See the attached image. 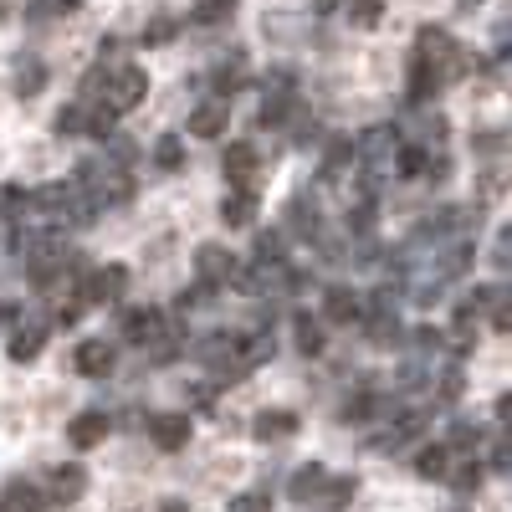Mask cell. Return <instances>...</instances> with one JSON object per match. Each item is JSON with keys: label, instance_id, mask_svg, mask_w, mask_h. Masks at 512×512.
Returning a JSON list of instances; mask_svg holds the SVG:
<instances>
[{"label": "cell", "instance_id": "6da1fadb", "mask_svg": "<svg viewBox=\"0 0 512 512\" xmlns=\"http://www.w3.org/2000/svg\"><path fill=\"white\" fill-rule=\"evenodd\" d=\"M144 98H149L144 67H128V62L108 67V88H103V108H108V113H134Z\"/></svg>", "mask_w": 512, "mask_h": 512}, {"label": "cell", "instance_id": "7a4b0ae2", "mask_svg": "<svg viewBox=\"0 0 512 512\" xmlns=\"http://www.w3.org/2000/svg\"><path fill=\"white\" fill-rule=\"evenodd\" d=\"M400 128L395 123H374V128H364V134L354 139V159L364 164V169H390L395 164V154H400Z\"/></svg>", "mask_w": 512, "mask_h": 512}, {"label": "cell", "instance_id": "3957f363", "mask_svg": "<svg viewBox=\"0 0 512 512\" xmlns=\"http://www.w3.org/2000/svg\"><path fill=\"white\" fill-rule=\"evenodd\" d=\"M123 292H128V267H118V262L82 277V303H118Z\"/></svg>", "mask_w": 512, "mask_h": 512}, {"label": "cell", "instance_id": "277c9868", "mask_svg": "<svg viewBox=\"0 0 512 512\" xmlns=\"http://www.w3.org/2000/svg\"><path fill=\"white\" fill-rule=\"evenodd\" d=\"M113 364H118V354H113L108 338H82L77 354H72V369H77L82 379H108Z\"/></svg>", "mask_w": 512, "mask_h": 512}, {"label": "cell", "instance_id": "5b68a950", "mask_svg": "<svg viewBox=\"0 0 512 512\" xmlns=\"http://www.w3.org/2000/svg\"><path fill=\"white\" fill-rule=\"evenodd\" d=\"M108 431H113V415H108V410H82V415H72V420H67V441H72L77 451L103 446V441H108Z\"/></svg>", "mask_w": 512, "mask_h": 512}, {"label": "cell", "instance_id": "8992f818", "mask_svg": "<svg viewBox=\"0 0 512 512\" xmlns=\"http://www.w3.org/2000/svg\"><path fill=\"white\" fill-rule=\"evenodd\" d=\"M231 272H236V256H231L226 246L205 241V246L195 251V277H200V282H210V287H226V282H231Z\"/></svg>", "mask_w": 512, "mask_h": 512}, {"label": "cell", "instance_id": "52a82bcc", "mask_svg": "<svg viewBox=\"0 0 512 512\" xmlns=\"http://www.w3.org/2000/svg\"><path fill=\"white\" fill-rule=\"evenodd\" d=\"M323 318H328V323H359V318H364V292H354V287H344V282L323 287Z\"/></svg>", "mask_w": 512, "mask_h": 512}, {"label": "cell", "instance_id": "ba28073f", "mask_svg": "<svg viewBox=\"0 0 512 512\" xmlns=\"http://www.w3.org/2000/svg\"><path fill=\"white\" fill-rule=\"evenodd\" d=\"M226 123H231V103L226 98H210V103L190 108V134L195 139H221Z\"/></svg>", "mask_w": 512, "mask_h": 512}, {"label": "cell", "instance_id": "9c48e42d", "mask_svg": "<svg viewBox=\"0 0 512 512\" xmlns=\"http://www.w3.org/2000/svg\"><path fill=\"white\" fill-rule=\"evenodd\" d=\"M221 169H226V185H246L251 190V180H256V144H246V139L226 144Z\"/></svg>", "mask_w": 512, "mask_h": 512}, {"label": "cell", "instance_id": "30bf717a", "mask_svg": "<svg viewBox=\"0 0 512 512\" xmlns=\"http://www.w3.org/2000/svg\"><path fill=\"white\" fill-rule=\"evenodd\" d=\"M149 441L159 451H185L190 446V415H154L149 420Z\"/></svg>", "mask_w": 512, "mask_h": 512}, {"label": "cell", "instance_id": "8fae6325", "mask_svg": "<svg viewBox=\"0 0 512 512\" xmlns=\"http://www.w3.org/2000/svg\"><path fill=\"white\" fill-rule=\"evenodd\" d=\"M82 492H88V472H82L77 461L52 466V477H47V497H52V502H77Z\"/></svg>", "mask_w": 512, "mask_h": 512}, {"label": "cell", "instance_id": "7c38bea8", "mask_svg": "<svg viewBox=\"0 0 512 512\" xmlns=\"http://www.w3.org/2000/svg\"><path fill=\"white\" fill-rule=\"evenodd\" d=\"M6 349H11L16 364H31L41 349H47V323H16V328L6 333Z\"/></svg>", "mask_w": 512, "mask_h": 512}, {"label": "cell", "instance_id": "4fadbf2b", "mask_svg": "<svg viewBox=\"0 0 512 512\" xmlns=\"http://www.w3.org/2000/svg\"><path fill=\"white\" fill-rule=\"evenodd\" d=\"M123 338L128 344H154V338H164V313L159 308H128L123 313Z\"/></svg>", "mask_w": 512, "mask_h": 512}, {"label": "cell", "instance_id": "5bb4252c", "mask_svg": "<svg viewBox=\"0 0 512 512\" xmlns=\"http://www.w3.org/2000/svg\"><path fill=\"white\" fill-rule=\"evenodd\" d=\"M451 461H456V451H451L446 441H431V446H420V451H415V477H425V482H446Z\"/></svg>", "mask_w": 512, "mask_h": 512}, {"label": "cell", "instance_id": "9a60e30c", "mask_svg": "<svg viewBox=\"0 0 512 512\" xmlns=\"http://www.w3.org/2000/svg\"><path fill=\"white\" fill-rule=\"evenodd\" d=\"M323 482H328V466H323V461H303V466L287 477V497H292V502H313V497L323 492Z\"/></svg>", "mask_w": 512, "mask_h": 512}, {"label": "cell", "instance_id": "2e32d148", "mask_svg": "<svg viewBox=\"0 0 512 512\" xmlns=\"http://www.w3.org/2000/svg\"><path fill=\"white\" fill-rule=\"evenodd\" d=\"M0 507H11V512H47L52 497H47V487L16 477V482H6V502H0Z\"/></svg>", "mask_w": 512, "mask_h": 512}, {"label": "cell", "instance_id": "e0dca14e", "mask_svg": "<svg viewBox=\"0 0 512 512\" xmlns=\"http://www.w3.org/2000/svg\"><path fill=\"white\" fill-rule=\"evenodd\" d=\"M297 425H303V420H297L292 410H262L251 420V436L256 441H287V436H297Z\"/></svg>", "mask_w": 512, "mask_h": 512}, {"label": "cell", "instance_id": "ac0fdd59", "mask_svg": "<svg viewBox=\"0 0 512 512\" xmlns=\"http://www.w3.org/2000/svg\"><path fill=\"white\" fill-rule=\"evenodd\" d=\"M221 221H226L231 231L251 226V221H256V190H246V185H231V195L221 200Z\"/></svg>", "mask_w": 512, "mask_h": 512}, {"label": "cell", "instance_id": "d6986e66", "mask_svg": "<svg viewBox=\"0 0 512 512\" xmlns=\"http://www.w3.org/2000/svg\"><path fill=\"white\" fill-rule=\"evenodd\" d=\"M241 88H246V57L236 52L231 62H221L216 72H210V93H216V98H226V103H231V98H236Z\"/></svg>", "mask_w": 512, "mask_h": 512}, {"label": "cell", "instance_id": "ffe728a7", "mask_svg": "<svg viewBox=\"0 0 512 512\" xmlns=\"http://www.w3.org/2000/svg\"><path fill=\"white\" fill-rule=\"evenodd\" d=\"M446 88V77L436 67H425L420 57H410V103H431Z\"/></svg>", "mask_w": 512, "mask_h": 512}, {"label": "cell", "instance_id": "44dd1931", "mask_svg": "<svg viewBox=\"0 0 512 512\" xmlns=\"http://www.w3.org/2000/svg\"><path fill=\"white\" fill-rule=\"evenodd\" d=\"M446 477H451V487H456L461 497H472V492H482V477H487V472H482L477 456H456Z\"/></svg>", "mask_w": 512, "mask_h": 512}, {"label": "cell", "instance_id": "7402d4cb", "mask_svg": "<svg viewBox=\"0 0 512 512\" xmlns=\"http://www.w3.org/2000/svg\"><path fill=\"white\" fill-rule=\"evenodd\" d=\"M287 231H292V236H303V241H313V236L323 231L318 205L308 210V200H287Z\"/></svg>", "mask_w": 512, "mask_h": 512}, {"label": "cell", "instance_id": "603a6c76", "mask_svg": "<svg viewBox=\"0 0 512 512\" xmlns=\"http://www.w3.org/2000/svg\"><path fill=\"white\" fill-rule=\"evenodd\" d=\"M154 169H164V175L185 169V139L180 134H159L154 139Z\"/></svg>", "mask_w": 512, "mask_h": 512}, {"label": "cell", "instance_id": "cb8c5ba5", "mask_svg": "<svg viewBox=\"0 0 512 512\" xmlns=\"http://www.w3.org/2000/svg\"><path fill=\"white\" fill-rule=\"evenodd\" d=\"M369 344H379V349H395V344H405V328H400V318H395V313H369Z\"/></svg>", "mask_w": 512, "mask_h": 512}, {"label": "cell", "instance_id": "d4e9b609", "mask_svg": "<svg viewBox=\"0 0 512 512\" xmlns=\"http://www.w3.org/2000/svg\"><path fill=\"white\" fill-rule=\"evenodd\" d=\"M292 333H297V349H303V354H323V344H328L323 318H308V313L292 318Z\"/></svg>", "mask_w": 512, "mask_h": 512}, {"label": "cell", "instance_id": "484cf974", "mask_svg": "<svg viewBox=\"0 0 512 512\" xmlns=\"http://www.w3.org/2000/svg\"><path fill=\"white\" fill-rule=\"evenodd\" d=\"M318 497H323V512H344V507L359 497V482H354V477H328Z\"/></svg>", "mask_w": 512, "mask_h": 512}, {"label": "cell", "instance_id": "4316f807", "mask_svg": "<svg viewBox=\"0 0 512 512\" xmlns=\"http://www.w3.org/2000/svg\"><path fill=\"white\" fill-rule=\"evenodd\" d=\"M446 446L461 456H477V446H482V425L477 420H451V431H446Z\"/></svg>", "mask_w": 512, "mask_h": 512}, {"label": "cell", "instance_id": "83f0119b", "mask_svg": "<svg viewBox=\"0 0 512 512\" xmlns=\"http://www.w3.org/2000/svg\"><path fill=\"white\" fill-rule=\"evenodd\" d=\"M41 82H47V67H41V57H16V93H41Z\"/></svg>", "mask_w": 512, "mask_h": 512}, {"label": "cell", "instance_id": "f1b7e54d", "mask_svg": "<svg viewBox=\"0 0 512 512\" xmlns=\"http://www.w3.org/2000/svg\"><path fill=\"white\" fill-rule=\"evenodd\" d=\"M349 164H354V139H333L328 154H323V180L349 175Z\"/></svg>", "mask_w": 512, "mask_h": 512}, {"label": "cell", "instance_id": "f546056e", "mask_svg": "<svg viewBox=\"0 0 512 512\" xmlns=\"http://www.w3.org/2000/svg\"><path fill=\"white\" fill-rule=\"evenodd\" d=\"M52 128H57L62 139H77V134H88V108H82V103H67V108H57Z\"/></svg>", "mask_w": 512, "mask_h": 512}, {"label": "cell", "instance_id": "4dcf8cb0", "mask_svg": "<svg viewBox=\"0 0 512 512\" xmlns=\"http://www.w3.org/2000/svg\"><path fill=\"white\" fill-rule=\"evenodd\" d=\"M231 16H236V0H200V6L190 11L195 26H221V21H231Z\"/></svg>", "mask_w": 512, "mask_h": 512}, {"label": "cell", "instance_id": "1f68e13d", "mask_svg": "<svg viewBox=\"0 0 512 512\" xmlns=\"http://www.w3.org/2000/svg\"><path fill=\"white\" fill-rule=\"evenodd\" d=\"M425 159H431V149H405V144H400V154H395V175L420 180V175H425Z\"/></svg>", "mask_w": 512, "mask_h": 512}, {"label": "cell", "instance_id": "d6a6232c", "mask_svg": "<svg viewBox=\"0 0 512 512\" xmlns=\"http://www.w3.org/2000/svg\"><path fill=\"white\" fill-rule=\"evenodd\" d=\"M262 88H267V98H297V77L287 67H277V72L262 77Z\"/></svg>", "mask_w": 512, "mask_h": 512}, {"label": "cell", "instance_id": "836d02e7", "mask_svg": "<svg viewBox=\"0 0 512 512\" xmlns=\"http://www.w3.org/2000/svg\"><path fill=\"white\" fill-rule=\"evenodd\" d=\"M226 512H272V497L267 492H236V497H226Z\"/></svg>", "mask_w": 512, "mask_h": 512}, {"label": "cell", "instance_id": "e575fe53", "mask_svg": "<svg viewBox=\"0 0 512 512\" xmlns=\"http://www.w3.org/2000/svg\"><path fill=\"white\" fill-rule=\"evenodd\" d=\"M374 205L364 200V205H349V236H374Z\"/></svg>", "mask_w": 512, "mask_h": 512}, {"label": "cell", "instance_id": "d590c367", "mask_svg": "<svg viewBox=\"0 0 512 512\" xmlns=\"http://www.w3.org/2000/svg\"><path fill=\"white\" fill-rule=\"evenodd\" d=\"M256 256H262V262H282V231H262V236H256Z\"/></svg>", "mask_w": 512, "mask_h": 512}, {"label": "cell", "instance_id": "8d00e7d4", "mask_svg": "<svg viewBox=\"0 0 512 512\" xmlns=\"http://www.w3.org/2000/svg\"><path fill=\"white\" fill-rule=\"evenodd\" d=\"M26 210V190L21 185H0V216H21Z\"/></svg>", "mask_w": 512, "mask_h": 512}, {"label": "cell", "instance_id": "74e56055", "mask_svg": "<svg viewBox=\"0 0 512 512\" xmlns=\"http://www.w3.org/2000/svg\"><path fill=\"white\" fill-rule=\"evenodd\" d=\"M507 149V134L492 128V134H472V154H502Z\"/></svg>", "mask_w": 512, "mask_h": 512}, {"label": "cell", "instance_id": "f35d334b", "mask_svg": "<svg viewBox=\"0 0 512 512\" xmlns=\"http://www.w3.org/2000/svg\"><path fill=\"white\" fill-rule=\"evenodd\" d=\"M169 36H175V21H149L139 41H144V47H164V41H169Z\"/></svg>", "mask_w": 512, "mask_h": 512}, {"label": "cell", "instance_id": "ab89813d", "mask_svg": "<svg viewBox=\"0 0 512 512\" xmlns=\"http://www.w3.org/2000/svg\"><path fill=\"white\" fill-rule=\"evenodd\" d=\"M349 21H354V26H374V21H379V0H354Z\"/></svg>", "mask_w": 512, "mask_h": 512}, {"label": "cell", "instance_id": "60d3db41", "mask_svg": "<svg viewBox=\"0 0 512 512\" xmlns=\"http://www.w3.org/2000/svg\"><path fill=\"white\" fill-rule=\"evenodd\" d=\"M82 308H88V303H82V297H72V303H57V313H52V323H57V328H72V323L82 318Z\"/></svg>", "mask_w": 512, "mask_h": 512}, {"label": "cell", "instance_id": "b9f144b4", "mask_svg": "<svg viewBox=\"0 0 512 512\" xmlns=\"http://www.w3.org/2000/svg\"><path fill=\"white\" fill-rule=\"evenodd\" d=\"M21 323V303H0V333H11Z\"/></svg>", "mask_w": 512, "mask_h": 512}, {"label": "cell", "instance_id": "7bdbcfd3", "mask_svg": "<svg viewBox=\"0 0 512 512\" xmlns=\"http://www.w3.org/2000/svg\"><path fill=\"white\" fill-rule=\"evenodd\" d=\"M210 400H216V384H190V405H210Z\"/></svg>", "mask_w": 512, "mask_h": 512}, {"label": "cell", "instance_id": "ee69618b", "mask_svg": "<svg viewBox=\"0 0 512 512\" xmlns=\"http://www.w3.org/2000/svg\"><path fill=\"white\" fill-rule=\"evenodd\" d=\"M507 246H512V241H507V231H497V241H492V267H497V272L507 267Z\"/></svg>", "mask_w": 512, "mask_h": 512}, {"label": "cell", "instance_id": "f6af8a7d", "mask_svg": "<svg viewBox=\"0 0 512 512\" xmlns=\"http://www.w3.org/2000/svg\"><path fill=\"white\" fill-rule=\"evenodd\" d=\"M492 472H507V441L497 436V446H492Z\"/></svg>", "mask_w": 512, "mask_h": 512}, {"label": "cell", "instance_id": "bcb514c9", "mask_svg": "<svg viewBox=\"0 0 512 512\" xmlns=\"http://www.w3.org/2000/svg\"><path fill=\"white\" fill-rule=\"evenodd\" d=\"M159 512H190V502H185V497H164Z\"/></svg>", "mask_w": 512, "mask_h": 512}, {"label": "cell", "instance_id": "7dc6e473", "mask_svg": "<svg viewBox=\"0 0 512 512\" xmlns=\"http://www.w3.org/2000/svg\"><path fill=\"white\" fill-rule=\"evenodd\" d=\"M338 6H344V0H313V11H318V16H333Z\"/></svg>", "mask_w": 512, "mask_h": 512}, {"label": "cell", "instance_id": "c3c4849f", "mask_svg": "<svg viewBox=\"0 0 512 512\" xmlns=\"http://www.w3.org/2000/svg\"><path fill=\"white\" fill-rule=\"evenodd\" d=\"M456 6H461V11H477V6H482V0H456Z\"/></svg>", "mask_w": 512, "mask_h": 512}, {"label": "cell", "instance_id": "681fc988", "mask_svg": "<svg viewBox=\"0 0 512 512\" xmlns=\"http://www.w3.org/2000/svg\"><path fill=\"white\" fill-rule=\"evenodd\" d=\"M0 512H11V507H0Z\"/></svg>", "mask_w": 512, "mask_h": 512}]
</instances>
